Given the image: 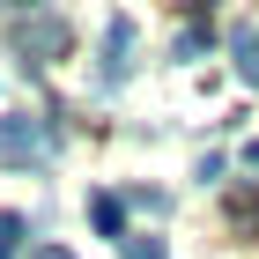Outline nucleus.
<instances>
[{"label": "nucleus", "mask_w": 259, "mask_h": 259, "mask_svg": "<svg viewBox=\"0 0 259 259\" xmlns=\"http://www.w3.org/2000/svg\"><path fill=\"white\" fill-rule=\"evenodd\" d=\"M230 60H237V81H244V89H259V30H252V22H237Z\"/></svg>", "instance_id": "5"}, {"label": "nucleus", "mask_w": 259, "mask_h": 259, "mask_svg": "<svg viewBox=\"0 0 259 259\" xmlns=\"http://www.w3.org/2000/svg\"><path fill=\"white\" fill-rule=\"evenodd\" d=\"M119 259H170V244H163V237H126Z\"/></svg>", "instance_id": "7"}, {"label": "nucleus", "mask_w": 259, "mask_h": 259, "mask_svg": "<svg viewBox=\"0 0 259 259\" xmlns=\"http://www.w3.org/2000/svg\"><path fill=\"white\" fill-rule=\"evenodd\" d=\"M15 52H22L30 67L60 60V52H67V22H60V15H22V22H15Z\"/></svg>", "instance_id": "2"}, {"label": "nucleus", "mask_w": 259, "mask_h": 259, "mask_svg": "<svg viewBox=\"0 0 259 259\" xmlns=\"http://www.w3.org/2000/svg\"><path fill=\"white\" fill-rule=\"evenodd\" d=\"M22 252V215H0V259Z\"/></svg>", "instance_id": "8"}, {"label": "nucleus", "mask_w": 259, "mask_h": 259, "mask_svg": "<svg viewBox=\"0 0 259 259\" xmlns=\"http://www.w3.org/2000/svg\"><path fill=\"white\" fill-rule=\"evenodd\" d=\"M207 45H215V30H207V22H185V30H178V37H170V60H200V52H207Z\"/></svg>", "instance_id": "6"}, {"label": "nucleus", "mask_w": 259, "mask_h": 259, "mask_svg": "<svg viewBox=\"0 0 259 259\" xmlns=\"http://www.w3.org/2000/svg\"><path fill=\"white\" fill-rule=\"evenodd\" d=\"M30 259H74V252H67V244H37Z\"/></svg>", "instance_id": "9"}, {"label": "nucleus", "mask_w": 259, "mask_h": 259, "mask_svg": "<svg viewBox=\"0 0 259 259\" xmlns=\"http://www.w3.org/2000/svg\"><path fill=\"white\" fill-rule=\"evenodd\" d=\"M52 141H60L52 119L15 111V119H0V163H45V156H52Z\"/></svg>", "instance_id": "1"}, {"label": "nucleus", "mask_w": 259, "mask_h": 259, "mask_svg": "<svg viewBox=\"0 0 259 259\" xmlns=\"http://www.w3.org/2000/svg\"><path fill=\"white\" fill-rule=\"evenodd\" d=\"M89 222H97V237L126 244V200L119 193H89Z\"/></svg>", "instance_id": "4"}, {"label": "nucleus", "mask_w": 259, "mask_h": 259, "mask_svg": "<svg viewBox=\"0 0 259 259\" xmlns=\"http://www.w3.org/2000/svg\"><path fill=\"white\" fill-rule=\"evenodd\" d=\"M134 74V22L111 15V30H104V81H126Z\"/></svg>", "instance_id": "3"}]
</instances>
